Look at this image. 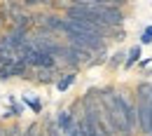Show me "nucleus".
<instances>
[{
    "label": "nucleus",
    "instance_id": "obj_1",
    "mask_svg": "<svg viewBox=\"0 0 152 136\" xmlns=\"http://www.w3.org/2000/svg\"><path fill=\"white\" fill-rule=\"evenodd\" d=\"M113 108L119 124H122V136L138 134V108H136V101L126 92L113 89Z\"/></svg>",
    "mask_w": 152,
    "mask_h": 136
},
{
    "label": "nucleus",
    "instance_id": "obj_2",
    "mask_svg": "<svg viewBox=\"0 0 152 136\" xmlns=\"http://www.w3.org/2000/svg\"><path fill=\"white\" fill-rule=\"evenodd\" d=\"M138 108V134L152 136V82H140L136 87Z\"/></svg>",
    "mask_w": 152,
    "mask_h": 136
},
{
    "label": "nucleus",
    "instance_id": "obj_3",
    "mask_svg": "<svg viewBox=\"0 0 152 136\" xmlns=\"http://www.w3.org/2000/svg\"><path fill=\"white\" fill-rule=\"evenodd\" d=\"M63 33H66V38L68 42H73V45H82V47H87V49H91V52H101V49H105V40L103 35H94V33H87V31H77L73 26H68L66 19H63V28H61Z\"/></svg>",
    "mask_w": 152,
    "mask_h": 136
},
{
    "label": "nucleus",
    "instance_id": "obj_4",
    "mask_svg": "<svg viewBox=\"0 0 152 136\" xmlns=\"http://www.w3.org/2000/svg\"><path fill=\"white\" fill-rule=\"evenodd\" d=\"M87 7H89V5H87ZM91 10H94L110 28H119V26L124 24V12H122V7H113V5H91Z\"/></svg>",
    "mask_w": 152,
    "mask_h": 136
},
{
    "label": "nucleus",
    "instance_id": "obj_5",
    "mask_svg": "<svg viewBox=\"0 0 152 136\" xmlns=\"http://www.w3.org/2000/svg\"><path fill=\"white\" fill-rule=\"evenodd\" d=\"M54 120H56L58 129H61L63 134H68V132H70V129L75 127V122H77V117L73 115V110H70V108H63V110H58Z\"/></svg>",
    "mask_w": 152,
    "mask_h": 136
},
{
    "label": "nucleus",
    "instance_id": "obj_6",
    "mask_svg": "<svg viewBox=\"0 0 152 136\" xmlns=\"http://www.w3.org/2000/svg\"><path fill=\"white\" fill-rule=\"evenodd\" d=\"M77 124H80V129H82V134H84V136H103L101 132H98V127L94 124V120H91V115H89L87 110L77 117Z\"/></svg>",
    "mask_w": 152,
    "mask_h": 136
},
{
    "label": "nucleus",
    "instance_id": "obj_7",
    "mask_svg": "<svg viewBox=\"0 0 152 136\" xmlns=\"http://www.w3.org/2000/svg\"><path fill=\"white\" fill-rule=\"evenodd\" d=\"M140 57H143V45H136V47H131L129 52H126V61H124V68H133L138 61H140Z\"/></svg>",
    "mask_w": 152,
    "mask_h": 136
},
{
    "label": "nucleus",
    "instance_id": "obj_8",
    "mask_svg": "<svg viewBox=\"0 0 152 136\" xmlns=\"http://www.w3.org/2000/svg\"><path fill=\"white\" fill-rule=\"evenodd\" d=\"M12 73H14V78H28V63H26L23 57L17 54L14 63H12Z\"/></svg>",
    "mask_w": 152,
    "mask_h": 136
},
{
    "label": "nucleus",
    "instance_id": "obj_9",
    "mask_svg": "<svg viewBox=\"0 0 152 136\" xmlns=\"http://www.w3.org/2000/svg\"><path fill=\"white\" fill-rule=\"evenodd\" d=\"M75 80H77V75L70 71V73H66V75H61L58 78V82H56V89L58 92H68L73 85H75Z\"/></svg>",
    "mask_w": 152,
    "mask_h": 136
},
{
    "label": "nucleus",
    "instance_id": "obj_10",
    "mask_svg": "<svg viewBox=\"0 0 152 136\" xmlns=\"http://www.w3.org/2000/svg\"><path fill=\"white\" fill-rule=\"evenodd\" d=\"M21 103H23V106H28L33 113H42V101L35 99V96H28V94H26V96L21 99Z\"/></svg>",
    "mask_w": 152,
    "mask_h": 136
},
{
    "label": "nucleus",
    "instance_id": "obj_11",
    "mask_svg": "<svg viewBox=\"0 0 152 136\" xmlns=\"http://www.w3.org/2000/svg\"><path fill=\"white\" fill-rule=\"evenodd\" d=\"M124 61H126V52H124V49H119V52H115L113 57L108 59V66H110V68H119Z\"/></svg>",
    "mask_w": 152,
    "mask_h": 136
},
{
    "label": "nucleus",
    "instance_id": "obj_12",
    "mask_svg": "<svg viewBox=\"0 0 152 136\" xmlns=\"http://www.w3.org/2000/svg\"><path fill=\"white\" fill-rule=\"evenodd\" d=\"M56 75V68H38V82H52Z\"/></svg>",
    "mask_w": 152,
    "mask_h": 136
},
{
    "label": "nucleus",
    "instance_id": "obj_13",
    "mask_svg": "<svg viewBox=\"0 0 152 136\" xmlns=\"http://www.w3.org/2000/svg\"><path fill=\"white\" fill-rule=\"evenodd\" d=\"M82 5H113V7H124L126 5V0H84Z\"/></svg>",
    "mask_w": 152,
    "mask_h": 136
},
{
    "label": "nucleus",
    "instance_id": "obj_14",
    "mask_svg": "<svg viewBox=\"0 0 152 136\" xmlns=\"http://www.w3.org/2000/svg\"><path fill=\"white\" fill-rule=\"evenodd\" d=\"M108 61V54H105V49H101V52H96V59H91L87 66H101V63H105Z\"/></svg>",
    "mask_w": 152,
    "mask_h": 136
},
{
    "label": "nucleus",
    "instance_id": "obj_15",
    "mask_svg": "<svg viewBox=\"0 0 152 136\" xmlns=\"http://www.w3.org/2000/svg\"><path fill=\"white\" fill-rule=\"evenodd\" d=\"M10 78H14L12 66H0V80H10Z\"/></svg>",
    "mask_w": 152,
    "mask_h": 136
},
{
    "label": "nucleus",
    "instance_id": "obj_16",
    "mask_svg": "<svg viewBox=\"0 0 152 136\" xmlns=\"http://www.w3.org/2000/svg\"><path fill=\"white\" fill-rule=\"evenodd\" d=\"M10 113H12L14 117L23 115V103H17V101H12V108H10Z\"/></svg>",
    "mask_w": 152,
    "mask_h": 136
},
{
    "label": "nucleus",
    "instance_id": "obj_17",
    "mask_svg": "<svg viewBox=\"0 0 152 136\" xmlns=\"http://www.w3.org/2000/svg\"><path fill=\"white\" fill-rule=\"evenodd\" d=\"M150 42H152V38L148 33H140V45H150Z\"/></svg>",
    "mask_w": 152,
    "mask_h": 136
},
{
    "label": "nucleus",
    "instance_id": "obj_18",
    "mask_svg": "<svg viewBox=\"0 0 152 136\" xmlns=\"http://www.w3.org/2000/svg\"><path fill=\"white\" fill-rule=\"evenodd\" d=\"M150 63H152V59H140V61H138V66H140V68H148Z\"/></svg>",
    "mask_w": 152,
    "mask_h": 136
},
{
    "label": "nucleus",
    "instance_id": "obj_19",
    "mask_svg": "<svg viewBox=\"0 0 152 136\" xmlns=\"http://www.w3.org/2000/svg\"><path fill=\"white\" fill-rule=\"evenodd\" d=\"M143 33H148V35L152 38V24H150V26H145V28H143Z\"/></svg>",
    "mask_w": 152,
    "mask_h": 136
},
{
    "label": "nucleus",
    "instance_id": "obj_20",
    "mask_svg": "<svg viewBox=\"0 0 152 136\" xmlns=\"http://www.w3.org/2000/svg\"><path fill=\"white\" fill-rule=\"evenodd\" d=\"M38 2H42V0H23V5H38Z\"/></svg>",
    "mask_w": 152,
    "mask_h": 136
}]
</instances>
